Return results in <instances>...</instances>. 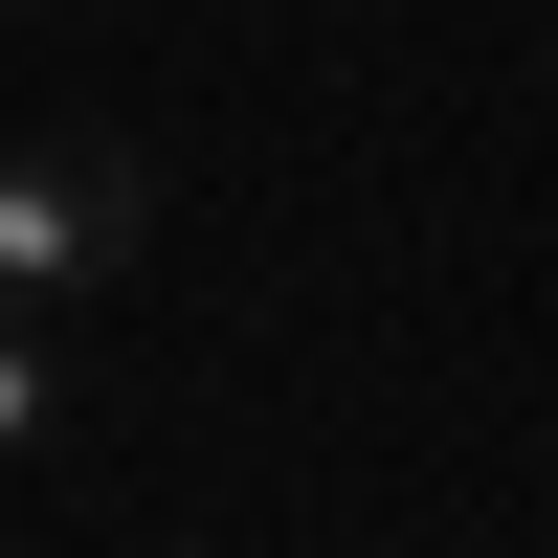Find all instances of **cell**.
Returning a JSON list of instances; mask_svg holds the SVG:
<instances>
[{"instance_id": "1", "label": "cell", "mask_w": 558, "mask_h": 558, "mask_svg": "<svg viewBox=\"0 0 558 558\" xmlns=\"http://www.w3.org/2000/svg\"><path fill=\"white\" fill-rule=\"evenodd\" d=\"M134 223H157L134 134H89V112H0V313H23V336H68V313L112 291Z\"/></svg>"}, {"instance_id": "4", "label": "cell", "mask_w": 558, "mask_h": 558, "mask_svg": "<svg viewBox=\"0 0 558 558\" xmlns=\"http://www.w3.org/2000/svg\"><path fill=\"white\" fill-rule=\"evenodd\" d=\"M0 23H23V0H0Z\"/></svg>"}, {"instance_id": "2", "label": "cell", "mask_w": 558, "mask_h": 558, "mask_svg": "<svg viewBox=\"0 0 558 558\" xmlns=\"http://www.w3.org/2000/svg\"><path fill=\"white\" fill-rule=\"evenodd\" d=\"M23 447H68V336L0 313V470H23Z\"/></svg>"}, {"instance_id": "3", "label": "cell", "mask_w": 558, "mask_h": 558, "mask_svg": "<svg viewBox=\"0 0 558 558\" xmlns=\"http://www.w3.org/2000/svg\"><path fill=\"white\" fill-rule=\"evenodd\" d=\"M492 558H536V536H492Z\"/></svg>"}]
</instances>
